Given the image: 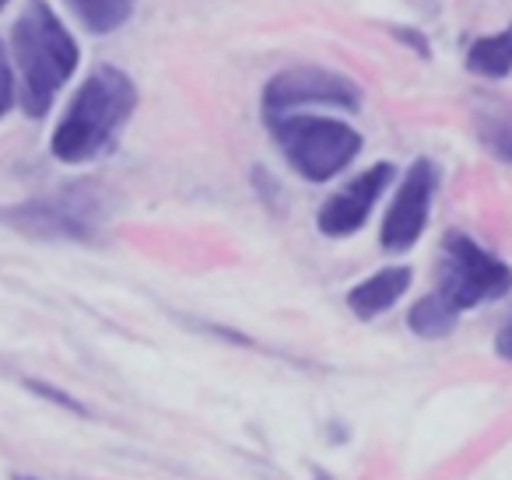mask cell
<instances>
[{
  "label": "cell",
  "mask_w": 512,
  "mask_h": 480,
  "mask_svg": "<svg viewBox=\"0 0 512 480\" xmlns=\"http://www.w3.org/2000/svg\"><path fill=\"white\" fill-rule=\"evenodd\" d=\"M512 291V267L477 246L470 235L446 232L439 249V281L435 291H428L411 312H407V326L418 337L439 340L453 333L456 319L463 312L477 309L484 302H495Z\"/></svg>",
  "instance_id": "cell-1"
},
{
  "label": "cell",
  "mask_w": 512,
  "mask_h": 480,
  "mask_svg": "<svg viewBox=\"0 0 512 480\" xmlns=\"http://www.w3.org/2000/svg\"><path fill=\"white\" fill-rule=\"evenodd\" d=\"M134 109L137 85L130 81V74L113 64H99L81 81L71 106L60 116L50 137V155L64 165L95 162L116 148V137L127 127Z\"/></svg>",
  "instance_id": "cell-2"
},
{
  "label": "cell",
  "mask_w": 512,
  "mask_h": 480,
  "mask_svg": "<svg viewBox=\"0 0 512 480\" xmlns=\"http://www.w3.org/2000/svg\"><path fill=\"white\" fill-rule=\"evenodd\" d=\"M11 53L22 74V109L43 120L81 64V46L46 0H29L11 29Z\"/></svg>",
  "instance_id": "cell-3"
},
{
  "label": "cell",
  "mask_w": 512,
  "mask_h": 480,
  "mask_svg": "<svg viewBox=\"0 0 512 480\" xmlns=\"http://www.w3.org/2000/svg\"><path fill=\"white\" fill-rule=\"evenodd\" d=\"M109 218V200L95 183H71L53 197L0 207V225L39 242H95Z\"/></svg>",
  "instance_id": "cell-4"
},
{
  "label": "cell",
  "mask_w": 512,
  "mask_h": 480,
  "mask_svg": "<svg viewBox=\"0 0 512 480\" xmlns=\"http://www.w3.org/2000/svg\"><path fill=\"white\" fill-rule=\"evenodd\" d=\"M271 137L278 141L285 162L309 183H327L341 176L362 151V134L351 123L330 120V116L288 113L267 120Z\"/></svg>",
  "instance_id": "cell-5"
},
{
  "label": "cell",
  "mask_w": 512,
  "mask_h": 480,
  "mask_svg": "<svg viewBox=\"0 0 512 480\" xmlns=\"http://www.w3.org/2000/svg\"><path fill=\"white\" fill-rule=\"evenodd\" d=\"M302 106H334V109H358L362 106V88L351 78L327 67H292L267 81L264 99V120L299 113Z\"/></svg>",
  "instance_id": "cell-6"
},
{
  "label": "cell",
  "mask_w": 512,
  "mask_h": 480,
  "mask_svg": "<svg viewBox=\"0 0 512 480\" xmlns=\"http://www.w3.org/2000/svg\"><path fill=\"white\" fill-rule=\"evenodd\" d=\"M435 190H439V169L432 158H414L411 169L404 172V183L397 186L390 211L379 228V242L386 253H407L418 246V239L425 235L428 211H432Z\"/></svg>",
  "instance_id": "cell-7"
},
{
  "label": "cell",
  "mask_w": 512,
  "mask_h": 480,
  "mask_svg": "<svg viewBox=\"0 0 512 480\" xmlns=\"http://www.w3.org/2000/svg\"><path fill=\"white\" fill-rule=\"evenodd\" d=\"M397 169L390 162H379L372 169H365L362 176H355L348 186H341L337 193H330L327 204L316 214V228H320L327 239H348V235L362 232L365 221H369L376 200L383 197V190L393 183Z\"/></svg>",
  "instance_id": "cell-8"
},
{
  "label": "cell",
  "mask_w": 512,
  "mask_h": 480,
  "mask_svg": "<svg viewBox=\"0 0 512 480\" xmlns=\"http://www.w3.org/2000/svg\"><path fill=\"white\" fill-rule=\"evenodd\" d=\"M414 274L411 267H383L376 274H369L365 281H358L355 288L348 291V309L355 312L358 319H376L383 312H390L400 298L407 295Z\"/></svg>",
  "instance_id": "cell-9"
},
{
  "label": "cell",
  "mask_w": 512,
  "mask_h": 480,
  "mask_svg": "<svg viewBox=\"0 0 512 480\" xmlns=\"http://www.w3.org/2000/svg\"><path fill=\"white\" fill-rule=\"evenodd\" d=\"M467 71L477 78H509L512 74V25L495 36H481L467 50Z\"/></svg>",
  "instance_id": "cell-10"
},
{
  "label": "cell",
  "mask_w": 512,
  "mask_h": 480,
  "mask_svg": "<svg viewBox=\"0 0 512 480\" xmlns=\"http://www.w3.org/2000/svg\"><path fill=\"white\" fill-rule=\"evenodd\" d=\"M64 4L81 22V29L92 36H109V32L123 29L137 8V0H64Z\"/></svg>",
  "instance_id": "cell-11"
},
{
  "label": "cell",
  "mask_w": 512,
  "mask_h": 480,
  "mask_svg": "<svg viewBox=\"0 0 512 480\" xmlns=\"http://www.w3.org/2000/svg\"><path fill=\"white\" fill-rule=\"evenodd\" d=\"M481 141L491 155L512 165V120H505V116H484L481 120Z\"/></svg>",
  "instance_id": "cell-12"
},
{
  "label": "cell",
  "mask_w": 512,
  "mask_h": 480,
  "mask_svg": "<svg viewBox=\"0 0 512 480\" xmlns=\"http://www.w3.org/2000/svg\"><path fill=\"white\" fill-rule=\"evenodd\" d=\"M11 106H15V71H11L8 50L0 43V120L11 113Z\"/></svg>",
  "instance_id": "cell-13"
},
{
  "label": "cell",
  "mask_w": 512,
  "mask_h": 480,
  "mask_svg": "<svg viewBox=\"0 0 512 480\" xmlns=\"http://www.w3.org/2000/svg\"><path fill=\"white\" fill-rule=\"evenodd\" d=\"M495 351L502 354L505 361H512V312H509V319L502 323V330H498V337H495Z\"/></svg>",
  "instance_id": "cell-14"
},
{
  "label": "cell",
  "mask_w": 512,
  "mask_h": 480,
  "mask_svg": "<svg viewBox=\"0 0 512 480\" xmlns=\"http://www.w3.org/2000/svg\"><path fill=\"white\" fill-rule=\"evenodd\" d=\"M32 389H36V393H43V396H53V400L60 403V407H71V410H81L78 403L71 400V396H64V393H57V389H50V386H43V382H29Z\"/></svg>",
  "instance_id": "cell-15"
},
{
  "label": "cell",
  "mask_w": 512,
  "mask_h": 480,
  "mask_svg": "<svg viewBox=\"0 0 512 480\" xmlns=\"http://www.w3.org/2000/svg\"><path fill=\"white\" fill-rule=\"evenodd\" d=\"M8 4H11V0H0V11H4V8H8Z\"/></svg>",
  "instance_id": "cell-16"
}]
</instances>
